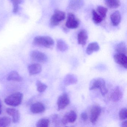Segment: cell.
I'll list each match as a JSON object with an SVG mask.
<instances>
[{"label":"cell","mask_w":127,"mask_h":127,"mask_svg":"<svg viewBox=\"0 0 127 127\" xmlns=\"http://www.w3.org/2000/svg\"><path fill=\"white\" fill-rule=\"evenodd\" d=\"M98 89L102 96H104L108 92L105 85V81L101 78H95L90 82L89 89L91 90Z\"/></svg>","instance_id":"1"},{"label":"cell","mask_w":127,"mask_h":127,"mask_svg":"<svg viewBox=\"0 0 127 127\" xmlns=\"http://www.w3.org/2000/svg\"><path fill=\"white\" fill-rule=\"evenodd\" d=\"M55 42L52 38L48 36H38L35 37L33 40V44L34 45L50 48L54 45Z\"/></svg>","instance_id":"2"},{"label":"cell","mask_w":127,"mask_h":127,"mask_svg":"<svg viewBox=\"0 0 127 127\" xmlns=\"http://www.w3.org/2000/svg\"><path fill=\"white\" fill-rule=\"evenodd\" d=\"M23 98V94L20 92H17L7 96L5 99V102L8 105L17 107L21 104Z\"/></svg>","instance_id":"3"},{"label":"cell","mask_w":127,"mask_h":127,"mask_svg":"<svg viewBox=\"0 0 127 127\" xmlns=\"http://www.w3.org/2000/svg\"><path fill=\"white\" fill-rule=\"evenodd\" d=\"M66 17L64 12L59 10H55L50 20V25L52 26H58L62 21L64 20Z\"/></svg>","instance_id":"4"},{"label":"cell","mask_w":127,"mask_h":127,"mask_svg":"<svg viewBox=\"0 0 127 127\" xmlns=\"http://www.w3.org/2000/svg\"><path fill=\"white\" fill-rule=\"evenodd\" d=\"M70 103V99L68 94L64 93L58 98L57 104L58 111L63 110L67 107Z\"/></svg>","instance_id":"5"},{"label":"cell","mask_w":127,"mask_h":127,"mask_svg":"<svg viewBox=\"0 0 127 127\" xmlns=\"http://www.w3.org/2000/svg\"><path fill=\"white\" fill-rule=\"evenodd\" d=\"M30 56L33 61L39 63H45L48 60V57L46 55L38 50L32 51L30 53Z\"/></svg>","instance_id":"6"},{"label":"cell","mask_w":127,"mask_h":127,"mask_svg":"<svg viewBox=\"0 0 127 127\" xmlns=\"http://www.w3.org/2000/svg\"><path fill=\"white\" fill-rule=\"evenodd\" d=\"M79 25V21L76 17L75 15L72 13H69L65 24L66 27L69 29H76L78 27Z\"/></svg>","instance_id":"7"},{"label":"cell","mask_w":127,"mask_h":127,"mask_svg":"<svg viewBox=\"0 0 127 127\" xmlns=\"http://www.w3.org/2000/svg\"><path fill=\"white\" fill-rule=\"evenodd\" d=\"M102 109L100 106L94 105L91 109L90 121L93 124H95L101 113Z\"/></svg>","instance_id":"8"},{"label":"cell","mask_w":127,"mask_h":127,"mask_svg":"<svg viewBox=\"0 0 127 127\" xmlns=\"http://www.w3.org/2000/svg\"><path fill=\"white\" fill-rule=\"evenodd\" d=\"M77 117L76 112L74 111H70L64 114L62 120V122L64 125H66L69 123H73L76 120Z\"/></svg>","instance_id":"9"},{"label":"cell","mask_w":127,"mask_h":127,"mask_svg":"<svg viewBox=\"0 0 127 127\" xmlns=\"http://www.w3.org/2000/svg\"><path fill=\"white\" fill-rule=\"evenodd\" d=\"M113 58L116 63L125 69H127V58L126 55L120 53H116L114 56Z\"/></svg>","instance_id":"10"},{"label":"cell","mask_w":127,"mask_h":127,"mask_svg":"<svg viewBox=\"0 0 127 127\" xmlns=\"http://www.w3.org/2000/svg\"><path fill=\"white\" fill-rule=\"evenodd\" d=\"M122 91L119 86H117L113 91L111 95V99L114 102L119 101L122 98Z\"/></svg>","instance_id":"11"},{"label":"cell","mask_w":127,"mask_h":127,"mask_svg":"<svg viewBox=\"0 0 127 127\" xmlns=\"http://www.w3.org/2000/svg\"><path fill=\"white\" fill-rule=\"evenodd\" d=\"M6 113L12 116V121L15 123L19 122L20 119V114L19 111L13 108H7Z\"/></svg>","instance_id":"12"},{"label":"cell","mask_w":127,"mask_h":127,"mask_svg":"<svg viewBox=\"0 0 127 127\" xmlns=\"http://www.w3.org/2000/svg\"><path fill=\"white\" fill-rule=\"evenodd\" d=\"M45 107L43 103L40 102H37L32 104L30 107L31 112L34 114L42 113L45 111Z\"/></svg>","instance_id":"13"},{"label":"cell","mask_w":127,"mask_h":127,"mask_svg":"<svg viewBox=\"0 0 127 127\" xmlns=\"http://www.w3.org/2000/svg\"><path fill=\"white\" fill-rule=\"evenodd\" d=\"M84 3V0H70L69 7L71 10L77 11L83 7Z\"/></svg>","instance_id":"14"},{"label":"cell","mask_w":127,"mask_h":127,"mask_svg":"<svg viewBox=\"0 0 127 127\" xmlns=\"http://www.w3.org/2000/svg\"><path fill=\"white\" fill-rule=\"evenodd\" d=\"M88 39V35L86 30H82L79 32L78 34V42L79 44L84 46L87 43Z\"/></svg>","instance_id":"15"},{"label":"cell","mask_w":127,"mask_h":127,"mask_svg":"<svg viewBox=\"0 0 127 127\" xmlns=\"http://www.w3.org/2000/svg\"><path fill=\"white\" fill-rule=\"evenodd\" d=\"M28 70L30 75H34L40 73L42 71V66L38 64H33L28 66Z\"/></svg>","instance_id":"16"},{"label":"cell","mask_w":127,"mask_h":127,"mask_svg":"<svg viewBox=\"0 0 127 127\" xmlns=\"http://www.w3.org/2000/svg\"><path fill=\"white\" fill-rule=\"evenodd\" d=\"M121 15L119 11H116L112 13L110 15L111 24L114 26H117L121 22Z\"/></svg>","instance_id":"17"},{"label":"cell","mask_w":127,"mask_h":127,"mask_svg":"<svg viewBox=\"0 0 127 127\" xmlns=\"http://www.w3.org/2000/svg\"><path fill=\"white\" fill-rule=\"evenodd\" d=\"M78 79L76 76L72 74H68L64 77V82L66 86L77 83Z\"/></svg>","instance_id":"18"},{"label":"cell","mask_w":127,"mask_h":127,"mask_svg":"<svg viewBox=\"0 0 127 127\" xmlns=\"http://www.w3.org/2000/svg\"><path fill=\"white\" fill-rule=\"evenodd\" d=\"M7 79L9 81H14L18 82L22 81L23 80V78L17 72L15 71L10 72L8 75Z\"/></svg>","instance_id":"19"},{"label":"cell","mask_w":127,"mask_h":127,"mask_svg":"<svg viewBox=\"0 0 127 127\" xmlns=\"http://www.w3.org/2000/svg\"><path fill=\"white\" fill-rule=\"evenodd\" d=\"M99 46L97 42H93L88 44L86 49V53L88 55H91L94 52L98 51Z\"/></svg>","instance_id":"20"},{"label":"cell","mask_w":127,"mask_h":127,"mask_svg":"<svg viewBox=\"0 0 127 127\" xmlns=\"http://www.w3.org/2000/svg\"><path fill=\"white\" fill-rule=\"evenodd\" d=\"M105 5L110 8H117L120 6V0H104Z\"/></svg>","instance_id":"21"},{"label":"cell","mask_w":127,"mask_h":127,"mask_svg":"<svg viewBox=\"0 0 127 127\" xmlns=\"http://www.w3.org/2000/svg\"><path fill=\"white\" fill-rule=\"evenodd\" d=\"M116 53H120L126 55L127 54V47L126 44L124 42H121L119 43L115 49Z\"/></svg>","instance_id":"22"},{"label":"cell","mask_w":127,"mask_h":127,"mask_svg":"<svg viewBox=\"0 0 127 127\" xmlns=\"http://www.w3.org/2000/svg\"><path fill=\"white\" fill-rule=\"evenodd\" d=\"M57 47L58 50L62 52L66 51L69 48L66 43L62 39H59L57 40Z\"/></svg>","instance_id":"23"},{"label":"cell","mask_w":127,"mask_h":127,"mask_svg":"<svg viewBox=\"0 0 127 127\" xmlns=\"http://www.w3.org/2000/svg\"><path fill=\"white\" fill-rule=\"evenodd\" d=\"M96 10L97 13L101 17L103 20H104L106 17L107 13L108 11L107 9L101 6H99L97 7Z\"/></svg>","instance_id":"24"},{"label":"cell","mask_w":127,"mask_h":127,"mask_svg":"<svg viewBox=\"0 0 127 127\" xmlns=\"http://www.w3.org/2000/svg\"><path fill=\"white\" fill-rule=\"evenodd\" d=\"M92 15L93 21L95 24H99L103 20L101 17L97 13V12L94 9L92 11Z\"/></svg>","instance_id":"25"},{"label":"cell","mask_w":127,"mask_h":127,"mask_svg":"<svg viewBox=\"0 0 127 127\" xmlns=\"http://www.w3.org/2000/svg\"><path fill=\"white\" fill-rule=\"evenodd\" d=\"M11 123V120L8 117H0V127L9 126Z\"/></svg>","instance_id":"26"},{"label":"cell","mask_w":127,"mask_h":127,"mask_svg":"<svg viewBox=\"0 0 127 127\" xmlns=\"http://www.w3.org/2000/svg\"><path fill=\"white\" fill-rule=\"evenodd\" d=\"M50 121L49 119L45 118L39 120L36 124L37 127H47L49 125Z\"/></svg>","instance_id":"27"},{"label":"cell","mask_w":127,"mask_h":127,"mask_svg":"<svg viewBox=\"0 0 127 127\" xmlns=\"http://www.w3.org/2000/svg\"><path fill=\"white\" fill-rule=\"evenodd\" d=\"M36 86H37V90L40 93L44 92L47 88V85L39 80H37L36 82Z\"/></svg>","instance_id":"28"},{"label":"cell","mask_w":127,"mask_h":127,"mask_svg":"<svg viewBox=\"0 0 127 127\" xmlns=\"http://www.w3.org/2000/svg\"><path fill=\"white\" fill-rule=\"evenodd\" d=\"M10 1L12 3L14 6L13 12L15 14H16L18 11L19 4L22 3L23 0H10Z\"/></svg>","instance_id":"29"},{"label":"cell","mask_w":127,"mask_h":127,"mask_svg":"<svg viewBox=\"0 0 127 127\" xmlns=\"http://www.w3.org/2000/svg\"><path fill=\"white\" fill-rule=\"evenodd\" d=\"M127 110L126 108H123L120 109L119 113V116L121 120L126 119L127 118Z\"/></svg>","instance_id":"30"},{"label":"cell","mask_w":127,"mask_h":127,"mask_svg":"<svg viewBox=\"0 0 127 127\" xmlns=\"http://www.w3.org/2000/svg\"><path fill=\"white\" fill-rule=\"evenodd\" d=\"M81 117L84 121H86L88 119V114L86 112H83L81 114Z\"/></svg>","instance_id":"31"},{"label":"cell","mask_w":127,"mask_h":127,"mask_svg":"<svg viewBox=\"0 0 127 127\" xmlns=\"http://www.w3.org/2000/svg\"><path fill=\"white\" fill-rule=\"evenodd\" d=\"M121 126L122 127H127V120H125L122 123Z\"/></svg>","instance_id":"32"},{"label":"cell","mask_w":127,"mask_h":127,"mask_svg":"<svg viewBox=\"0 0 127 127\" xmlns=\"http://www.w3.org/2000/svg\"><path fill=\"white\" fill-rule=\"evenodd\" d=\"M2 103H1V101H0V114H1V113H2Z\"/></svg>","instance_id":"33"}]
</instances>
